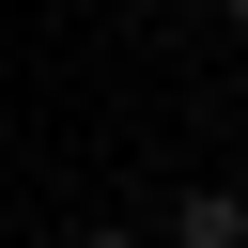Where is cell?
Here are the masks:
<instances>
[{"mask_svg":"<svg viewBox=\"0 0 248 248\" xmlns=\"http://www.w3.org/2000/svg\"><path fill=\"white\" fill-rule=\"evenodd\" d=\"M170 248H248V186H186L170 202Z\"/></svg>","mask_w":248,"mask_h":248,"instance_id":"obj_1","label":"cell"},{"mask_svg":"<svg viewBox=\"0 0 248 248\" xmlns=\"http://www.w3.org/2000/svg\"><path fill=\"white\" fill-rule=\"evenodd\" d=\"M78 248H140V232H78Z\"/></svg>","mask_w":248,"mask_h":248,"instance_id":"obj_2","label":"cell"},{"mask_svg":"<svg viewBox=\"0 0 248 248\" xmlns=\"http://www.w3.org/2000/svg\"><path fill=\"white\" fill-rule=\"evenodd\" d=\"M232 31H248V0H232Z\"/></svg>","mask_w":248,"mask_h":248,"instance_id":"obj_3","label":"cell"}]
</instances>
